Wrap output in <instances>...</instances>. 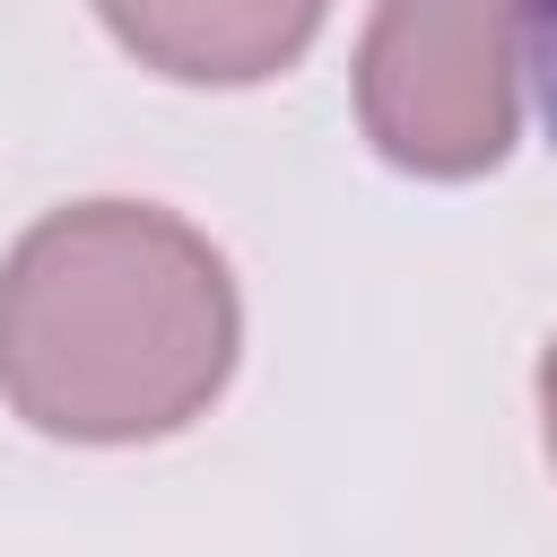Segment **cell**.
<instances>
[{
  "mask_svg": "<svg viewBox=\"0 0 557 557\" xmlns=\"http://www.w3.org/2000/svg\"><path fill=\"white\" fill-rule=\"evenodd\" d=\"M96 9L148 70L191 87H252L313 44L331 0H96Z\"/></svg>",
  "mask_w": 557,
  "mask_h": 557,
  "instance_id": "3",
  "label": "cell"
},
{
  "mask_svg": "<svg viewBox=\"0 0 557 557\" xmlns=\"http://www.w3.org/2000/svg\"><path fill=\"white\" fill-rule=\"evenodd\" d=\"M235 278L165 209H52L0 261V392L70 444H148L218 400Z\"/></svg>",
  "mask_w": 557,
  "mask_h": 557,
  "instance_id": "1",
  "label": "cell"
},
{
  "mask_svg": "<svg viewBox=\"0 0 557 557\" xmlns=\"http://www.w3.org/2000/svg\"><path fill=\"white\" fill-rule=\"evenodd\" d=\"M540 418H548V453H557V339L540 357Z\"/></svg>",
  "mask_w": 557,
  "mask_h": 557,
  "instance_id": "5",
  "label": "cell"
},
{
  "mask_svg": "<svg viewBox=\"0 0 557 557\" xmlns=\"http://www.w3.org/2000/svg\"><path fill=\"white\" fill-rule=\"evenodd\" d=\"M522 35H531V87H540V122L557 139V0H522Z\"/></svg>",
  "mask_w": 557,
  "mask_h": 557,
  "instance_id": "4",
  "label": "cell"
},
{
  "mask_svg": "<svg viewBox=\"0 0 557 557\" xmlns=\"http://www.w3.org/2000/svg\"><path fill=\"white\" fill-rule=\"evenodd\" d=\"M522 0H383L357 52L366 139L409 174H479L513 139Z\"/></svg>",
  "mask_w": 557,
  "mask_h": 557,
  "instance_id": "2",
  "label": "cell"
}]
</instances>
